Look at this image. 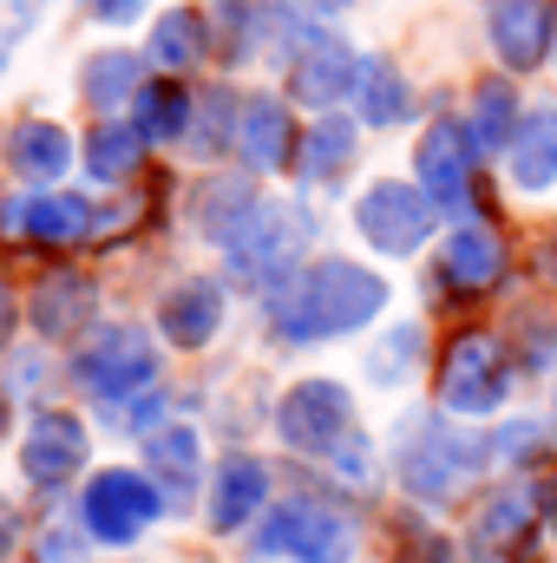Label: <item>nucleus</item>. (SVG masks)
<instances>
[{"label":"nucleus","instance_id":"1","mask_svg":"<svg viewBox=\"0 0 557 563\" xmlns=\"http://www.w3.org/2000/svg\"><path fill=\"white\" fill-rule=\"evenodd\" d=\"M387 301V288L354 269V263H321L315 276H302L288 295H276V321L295 341H315V334H341V328H361L374 321Z\"/></svg>","mask_w":557,"mask_h":563},{"label":"nucleus","instance_id":"2","mask_svg":"<svg viewBox=\"0 0 557 563\" xmlns=\"http://www.w3.org/2000/svg\"><path fill=\"white\" fill-rule=\"evenodd\" d=\"M282 439L302 445V452H321L335 459L341 472L368 478V452H361V432H354V407L335 380H308L282 400Z\"/></svg>","mask_w":557,"mask_h":563},{"label":"nucleus","instance_id":"3","mask_svg":"<svg viewBox=\"0 0 557 563\" xmlns=\"http://www.w3.org/2000/svg\"><path fill=\"white\" fill-rule=\"evenodd\" d=\"M492 459V445L479 432H446V426H419L401 452V478L414 498H452L466 478H479Z\"/></svg>","mask_w":557,"mask_h":563},{"label":"nucleus","instance_id":"4","mask_svg":"<svg viewBox=\"0 0 557 563\" xmlns=\"http://www.w3.org/2000/svg\"><path fill=\"white\" fill-rule=\"evenodd\" d=\"M263 551L295 558V563H348L354 558V525L341 511H328V505L295 498V505H282L276 518L263 525Z\"/></svg>","mask_w":557,"mask_h":563},{"label":"nucleus","instance_id":"5","mask_svg":"<svg viewBox=\"0 0 557 563\" xmlns=\"http://www.w3.org/2000/svg\"><path fill=\"white\" fill-rule=\"evenodd\" d=\"M512 387V361L492 334H466L446 361V407L452 413H492Z\"/></svg>","mask_w":557,"mask_h":563},{"label":"nucleus","instance_id":"6","mask_svg":"<svg viewBox=\"0 0 557 563\" xmlns=\"http://www.w3.org/2000/svg\"><path fill=\"white\" fill-rule=\"evenodd\" d=\"M361 230H368L374 250L407 256V250H419V236H426V197L407 190V184H381V190L361 203Z\"/></svg>","mask_w":557,"mask_h":563},{"label":"nucleus","instance_id":"7","mask_svg":"<svg viewBox=\"0 0 557 563\" xmlns=\"http://www.w3.org/2000/svg\"><path fill=\"white\" fill-rule=\"evenodd\" d=\"M151 492H144L132 472H106L92 492H86V525L99 531V538H112V544H125V538H139L144 525H151Z\"/></svg>","mask_w":557,"mask_h":563},{"label":"nucleus","instance_id":"8","mask_svg":"<svg viewBox=\"0 0 557 563\" xmlns=\"http://www.w3.org/2000/svg\"><path fill=\"white\" fill-rule=\"evenodd\" d=\"M551 0H499L492 7V46H499V59L505 66H538L545 59V46H551Z\"/></svg>","mask_w":557,"mask_h":563},{"label":"nucleus","instance_id":"9","mask_svg":"<svg viewBox=\"0 0 557 563\" xmlns=\"http://www.w3.org/2000/svg\"><path fill=\"white\" fill-rule=\"evenodd\" d=\"M419 177H426V197L433 203H466V184H472V132L466 125H433L419 139Z\"/></svg>","mask_w":557,"mask_h":563},{"label":"nucleus","instance_id":"10","mask_svg":"<svg viewBox=\"0 0 557 563\" xmlns=\"http://www.w3.org/2000/svg\"><path fill=\"white\" fill-rule=\"evenodd\" d=\"M532 525H538L532 492H499V498H485L479 518H472V551H485V563H499L505 551H518V544L532 538Z\"/></svg>","mask_w":557,"mask_h":563},{"label":"nucleus","instance_id":"11","mask_svg":"<svg viewBox=\"0 0 557 563\" xmlns=\"http://www.w3.org/2000/svg\"><path fill=\"white\" fill-rule=\"evenodd\" d=\"M505 269V243L485 230V223H466L452 243H446V282L452 288H492Z\"/></svg>","mask_w":557,"mask_h":563},{"label":"nucleus","instance_id":"12","mask_svg":"<svg viewBox=\"0 0 557 563\" xmlns=\"http://www.w3.org/2000/svg\"><path fill=\"white\" fill-rule=\"evenodd\" d=\"M512 170H518L525 190L557 184V106H538V112L518 125V139H512Z\"/></svg>","mask_w":557,"mask_h":563},{"label":"nucleus","instance_id":"13","mask_svg":"<svg viewBox=\"0 0 557 563\" xmlns=\"http://www.w3.org/2000/svg\"><path fill=\"white\" fill-rule=\"evenodd\" d=\"M256 505H263V465H250V459L223 465V478H217V505H210L217 531H237Z\"/></svg>","mask_w":557,"mask_h":563},{"label":"nucleus","instance_id":"14","mask_svg":"<svg viewBox=\"0 0 557 563\" xmlns=\"http://www.w3.org/2000/svg\"><path fill=\"white\" fill-rule=\"evenodd\" d=\"M518 125H525V119H518V99H512V86H505V79L479 86V112H472V144H479V151H492V144L512 139Z\"/></svg>","mask_w":557,"mask_h":563},{"label":"nucleus","instance_id":"15","mask_svg":"<svg viewBox=\"0 0 557 563\" xmlns=\"http://www.w3.org/2000/svg\"><path fill=\"white\" fill-rule=\"evenodd\" d=\"M73 465H79V432L66 420H46L40 439H33V452H26V472H33L40 485H53V478H66Z\"/></svg>","mask_w":557,"mask_h":563},{"label":"nucleus","instance_id":"16","mask_svg":"<svg viewBox=\"0 0 557 563\" xmlns=\"http://www.w3.org/2000/svg\"><path fill=\"white\" fill-rule=\"evenodd\" d=\"M341 86H348V53H341L335 40L308 46V53H302V73H295V92H302V99H335Z\"/></svg>","mask_w":557,"mask_h":563},{"label":"nucleus","instance_id":"17","mask_svg":"<svg viewBox=\"0 0 557 563\" xmlns=\"http://www.w3.org/2000/svg\"><path fill=\"white\" fill-rule=\"evenodd\" d=\"M361 112H368L374 125H394V119L407 112V86H401L394 66H361Z\"/></svg>","mask_w":557,"mask_h":563},{"label":"nucleus","instance_id":"18","mask_svg":"<svg viewBox=\"0 0 557 563\" xmlns=\"http://www.w3.org/2000/svg\"><path fill=\"white\" fill-rule=\"evenodd\" d=\"M348 151H354V132L348 125H315V139H308V151H302V164L315 170V177H328V170H341L348 164Z\"/></svg>","mask_w":557,"mask_h":563},{"label":"nucleus","instance_id":"19","mask_svg":"<svg viewBox=\"0 0 557 563\" xmlns=\"http://www.w3.org/2000/svg\"><path fill=\"white\" fill-rule=\"evenodd\" d=\"M171 321H177V334H184V341H204V328L217 321V295H210V288L177 295V301H171Z\"/></svg>","mask_w":557,"mask_h":563},{"label":"nucleus","instance_id":"20","mask_svg":"<svg viewBox=\"0 0 557 563\" xmlns=\"http://www.w3.org/2000/svg\"><path fill=\"white\" fill-rule=\"evenodd\" d=\"M282 144H288V132H282V112H276V106H256V112H250V151H256L263 164H276Z\"/></svg>","mask_w":557,"mask_h":563},{"label":"nucleus","instance_id":"21","mask_svg":"<svg viewBox=\"0 0 557 563\" xmlns=\"http://www.w3.org/2000/svg\"><path fill=\"white\" fill-rule=\"evenodd\" d=\"M7 544H13V511L0 505V551H7Z\"/></svg>","mask_w":557,"mask_h":563}]
</instances>
